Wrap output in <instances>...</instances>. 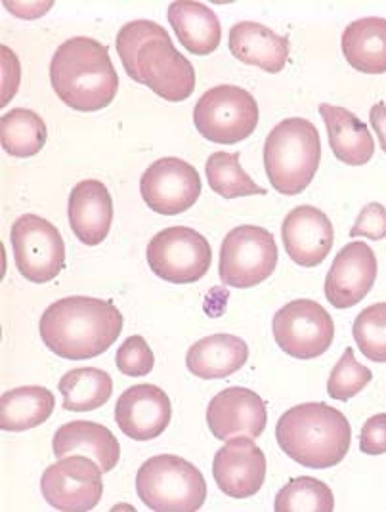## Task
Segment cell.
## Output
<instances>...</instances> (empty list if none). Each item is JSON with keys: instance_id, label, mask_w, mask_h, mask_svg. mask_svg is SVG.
Here are the masks:
<instances>
[{"instance_id": "1", "label": "cell", "mask_w": 386, "mask_h": 512, "mask_svg": "<svg viewBox=\"0 0 386 512\" xmlns=\"http://www.w3.org/2000/svg\"><path fill=\"white\" fill-rule=\"evenodd\" d=\"M117 54L132 81L146 85L159 98L178 104L195 90V69L172 44L165 27L151 20H134L115 39Z\"/></svg>"}, {"instance_id": "2", "label": "cell", "mask_w": 386, "mask_h": 512, "mask_svg": "<svg viewBox=\"0 0 386 512\" xmlns=\"http://www.w3.org/2000/svg\"><path fill=\"white\" fill-rule=\"evenodd\" d=\"M39 331L50 352L81 362L108 352L123 331V316L108 300L65 297L44 310Z\"/></svg>"}, {"instance_id": "3", "label": "cell", "mask_w": 386, "mask_h": 512, "mask_svg": "<svg viewBox=\"0 0 386 512\" xmlns=\"http://www.w3.org/2000/svg\"><path fill=\"white\" fill-rule=\"evenodd\" d=\"M50 83L65 106L90 113L115 100L119 75L106 44L90 37H73L60 44L52 56Z\"/></svg>"}, {"instance_id": "4", "label": "cell", "mask_w": 386, "mask_h": 512, "mask_svg": "<svg viewBox=\"0 0 386 512\" xmlns=\"http://www.w3.org/2000/svg\"><path fill=\"white\" fill-rule=\"evenodd\" d=\"M276 440L281 451L302 467L333 469L350 449L352 428L339 409L310 402L279 417Z\"/></svg>"}, {"instance_id": "5", "label": "cell", "mask_w": 386, "mask_h": 512, "mask_svg": "<svg viewBox=\"0 0 386 512\" xmlns=\"http://www.w3.org/2000/svg\"><path fill=\"white\" fill-rule=\"evenodd\" d=\"M322 161V140L314 123L302 117L283 119L264 142V169L281 195H299L314 180Z\"/></svg>"}, {"instance_id": "6", "label": "cell", "mask_w": 386, "mask_h": 512, "mask_svg": "<svg viewBox=\"0 0 386 512\" xmlns=\"http://www.w3.org/2000/svg\"><path fill=\"white\" fill-rule=\"evenodd\" d=\"M136 491L151 511L195 512L205 505L207 482L190 461L155 455L138 470Z\"/></svg>"}, {"instance_id": "7", "label": "cell", "mask_w": 386, "mask_h": 512, "mask_svg": "<svg viewBox=\"0 0 386 512\" xmlns=\"http://www.w3.org/2000/svg\"><path fill=\"white\" fill-rule=\"evenodd\" d=\"M193 123L205 140L232 146L255 132L257 100L245 88L215 86L197 100L193 107Z\"/></svg>"}, {"instance_id": "8", "label": "cell", "mask_w": 386, "mask_h": 512, "mask_svg": "<svg viewBox=\"0 0 386 512\" xmlns=\"http://www.w3.org/2000/svg\"><path fill=\"white\" fill-rule=\"evenodd\" d=\"M278 266L274 235L262 226H237L224 237L218 260L220 281L234 289H251L270 278Z\"/></svg>"}, {"instance_id": "9", "label": "cell", "mask_w": 386, "mask_h": 512, "mask_svg": "<svg viewBox=\"0 0 386 512\" xmlns=\"http://www.w3.org/2000/svg\"><path fill=\"white\" fill-rule=\"evenodd\" d=\"M146 256L151 272L174 285H188L205 278L213 262L207 237L188 226H172L153 235Z\"/></svg>"}, {"instance_id": "10", "label": "cell", "mask_w": 386, "mask_h": 512, "mask_svg": "<svg viewBox=\"0 0 386 512\" xmlns=\"http://www.w3.org/2000/svg\"><path fill=\"white\" fill-rule=\"evenodd\" d=\"M10 241L23 278L48 283L64 272V237L50 220L37 214H23L10 230Z\"/></svg>"}, {"instance_id": "11", "label": "cell", "mask_w": 386, "mask_h": 512, "mask_svg": "<svg viewBox=\"0 0 386 512\" xmlns=\"http://www.w3.org/2000/svg\"><path fill=\"white\" fill-rule=\"evenodd\" d=\"M272 329L279 348L297 360L320 358L335 339L333 318L316 300L285 304L274 316Z\"/></svg>"}, {"instance_id": "12", "label": "cell", "mask_w": 386, "mask_h": 512, "mask_svg": "<svg viewBox=\"0 0 386 512\" xmlns=\"http://www.w3.org/2000/svg\"><path fill=\"white\" fill-rule=\"evenodd\" d=\"M102 474L92 457L67 455L44 470L41 491L46 503L58 511H92L104 495Z\"/></svg>"}, {"instance_id": "13", "label": "cell", "mask_w": 386, "mask_h": 512, "mask_svg": "<svg viewBox=\"0 0 386 512\" xmlns=\"http://www.w3.org/2000/svg\"><path fill=\"white\" fill-rule=\"evenodd\" d=\"M201 188L199 172L178 157L157 159L140 180V193L146 205L151 211L165 216L192 209L201 195Z\"/></svg>"}, {"instance_id": "14", "label": "cell", "mask_w": 386, "mask_h": 512, "mask_svg": "<svg viewBox=\"0 0 386 512\" xmlns=\"http://www.w3.org/2000/svg\"><path fill=\"white\" fill-rule=\"evenodd\" d=\"M377 256L364 241H352L335 256L327 278L325 299L331 306L346 310L369 295L377 279Z\"/></svg>"}, {"instance_id": "15", "label": "cell", "mask_w": 386, "mask_h": 512, "mask_svg": "<svg viewBox=\"0 0 386 512\" xmlns=\"http://www.w3.org/2000/svg\"><path fill=\"white\" fill-rule=\"evenodd\" d=\"M268 423L266 404L257 392L232 386L216 394L207 407V425L215 438L228 442L237 436L257 440Z\"/></svg>"}, {"instance_id": "16", "label": "cell", "mask_w": 386, "mask_h": 512, "mask_svg": "<svg viewBox=\"0 0 386 512\" xmlns=\"http://www.w3.org/2000/svg\"><path fill=\"white\" fill-rule=\"evenodd\" d=\"M213 476L222 493L234 499H247L264 486L266 455L253 438L237 436L216 451Z\"/></svg>"}, {"instance_id": "17", "label": "cell", "mask_w": 386, "mask_h": 512, "mask_svg": "<svg viewBox=\"0 0 386 512\" xmlns=\"http://www.w3.org/2000/svg\"><path fill=\"white\" fill-rule=\"evenodd\" d=\"M171 419V400L165 390L155 384L130 386L115 406L117 427L136 442H148L161 436L171 425Z\"/></svg>"}, {"instance_id": "18", "label": "cell", "mask_w": 386, "mask_h": 512, "mask_svg": "<svg viewBox=\"0 0 386 512\" xmlns=\"http://www.w3.org/2000/svg\"><path fill=\"white\" fill-rule=\"evenodd\" d=\"M281 239L295 264L316 268L331 253L335 232L327 214L312 205H301L285 216Z\"/></svg>"}, {"instance_id": "19", "label": "cell", "mask_w": 386, "mask_h": 512, "mask_svg": "<svg viewBox=\"0 0 386 512\" xmlns=\"http://www.w3.org/2000/svg\"><path fill=\"white\" fill-rule=\"evenodd\" d=\"M69 226L81 243L100 245L111 230L113 201L100 180H81L69 193Z\"/></svg>"}, {"instance_id": "20", "label": "cell", "mask_w": 386, "mask_h": 512, "mask_svg": "<svg viewBox=\"0 0 386 512\" xmlns=\"http://www.w3.org/2000/svg\"><path fill=\"white\" fill-rule=\"evenodd\" d=\"M230 52L241 64L279 73L289 60V39L257 22H239L230 31Z\"/></svg>"}, {"instance_id": "21", "label": "cell", "mask_w": 386, "mask_h": 512, "mask_svg": "<svg viewBox=\"0 0 386 512\" xmlns=\"http://www.w3.org/2000/svg\"><path fill=\"white\" fill-rule=\"evenodd\" d=\"M320 115L327 128L329 146L335 157L350 167H362L371 161L375 142L364 121L346 107L320 104Z\"/></svg>"}, {"instance_id": "22", "label": "cell", "mask_w": 386, "mask_h": 512, "mask_svg": "<svg viewBox=\"0 0 386 512\" xmlns=\"http://www.w3.org/2000/svg\"><path fill=\"white\" fill-rule=\"evenodd\" d=\"M54 457L62 459L73 453H85L92 457L102 472H111L121 459V446L111 430L92 421H71L54 434Z\"/></svg>"}, {"instance_id": "23", "label": "cell", "mask_w": 386, "mask_h": 512, "mask_svg": "<svg viewBox=\"0 0 386 512\" xmlns=\"http://www.w3.org/2000/svg\"><path fill=\"white\" fill-rule=\"evenodd\" d=\"M249 362V346L236 335H211L188 350L186 365L193 377L203 381L226 379Z\"/></svg>"}, {"instance_id": "24", "label": "cell", "mask_w": 386, "mask_h": 512, "mask_svg": "<svg viewBox=\"0 0 386 512\" xmlns=\"http://www.w3.org/2000/svg\"><path fill=\"white\" fill-rule=\"evenodd\" d=\"M169 22L182 46L195 56L213 54L220 39L222 27L215 12L195 0H178L169 6Z\"/></svg>"}, {"instance_id": "25", "label": "cell", "mask_w": 386, "mask_h": 512, "mask_svg": "<svg viewBox=\"0 0 386 512\" xmlns=\"http://www.w3.org/2000/svg\"><path fill=\"white\" fill-rule=\"evenodd\" d=\"M344 58L356 71L367 75L386 73V20L362 18L343 33Z\"/></svg>"}, {"instance_id": "26", "label": "cell", "mask_w": 386, "mask_h": 512, "mask_svg": "<svg viewBox=\"0 0 386 512\" xmlns=\"http://www.w3.org/2000/svg\"><path fill=\"white\" fill-rule=\"evenodd\" d=\"M56 407L54 394L44 386H20L0 398V427L8 432H23L41 427Z\"/></svg>"}, {"instance_id": "27", "label": "cell", "mask_w": 386, "mask_h": 512, "mask_svg": "<svg viewBox=\"0 0 386 512\" xmlns=\"http://www.w3.org/2000/svg\"><path fill=\"white\" fill-rule=\"evenodd\" d=\"M58 388L64 396V409L83 413L108 404L113 394V379L104 369L79 367L67 371L60 379Z\"/></svg>"}, {"instance_id": "28", "label": "cell", "mask_w": 386, "mask_h": 512, "mask_svg": "<svg viewBox=\"0 0 386 512\" xmlns=\"http://www.w3.org/2000/svg\"><path fill=\"white\" fill-rule=\"evenodd\" d=\"M2 148L14 157H33L43 150L48 130L43 117L31 109H12L0 119Z\"/></svg>"}, {"instance_id": "29", "label": "cell", "mask_w": 386, "mask_h": 512, "mask_svg": "<svg viewBox=\"0 0 386 512\" xmlns=\"http://www.w3.org/2000/svg\"><path fill=\"white\" fill-rule=\"evenodd\" d=\"M205 174L213 192L226 197H247V195H266V190L260 188L257 182L243 171L239 163V153L216 151L205 165Z\"/></svg>"}, {"instance_id": "30", "label": "cell", "mask_w": 386, "mask_h": 512, "mask_svg": "<svg viewBox=\"0 0 386 512\" xmlns=\"http://www.w3.org/2000/svg\"><path fill=\"white\" fill-rule=\"evenodd\" d=\"M276 512H331L335 495L322 480L301 476L291 480L276 497Z\"/></svg>"}, {"instance_id": "31", "label": "cell", "mask_w": 386, "mask_h": 512, "mask_svg": "<svg viewBox=\"0 0 386 512\" xmlns=\"http://www.w3.org/2000/svg\"><path fill=\"white\" fill-rule=\"evenodd\" d=\"M352 335L367 360L386 363V302L362 310L354 321Z\"/></svg>"}, {"instance_id": "32", "label": "cell", "mask_w": 386, "mask_h": 512, "mask_svg": "<svg viewBox=\"0 0 386 512\" xmlns=\"http://www.w3.org/2000/svg\"><path fill=\"white\" fill-rule=\"evenodd\" d=\"M373 373L356 360L354 348H346L343 358L333 367L329 381H327V394L337 402H348L356 394H360L367 384L371 383Z\"/></svg>"}, {"instance_id": "33", "label": "cell", "mask_w": 386, "mask_h": 512, "mask_svg": "<svg viewBox=\"0 0 386 512\" xmlns=\"http://www.w3.org/2000/svg\"><path fill=\"white\" fill-rule=\"evenodd\" d=\"M115 363L119 371L127 377H146L153 371L155 356L148 341L140 335H134L121 344L115 356Z\"/></svg>"}, {"instance_id": "34", "label": "cell", "mask_w": 386, "mask_h": 512, "mask_svg": "<svg viewBox=\"0 0 386 512\" xmlns=\"http://www.w3.org/2000/svg\"><path fill=\"white\" fill-rule=\"evenodd\" d=\"M350 237H367L381 241L386 237V209L381 203H369L358 214L356 224L350 230Z\"/></svg>"}, {"instance_id": "35", "label": "cell", "mask_w": 386, "mask_h": 512, "mask_svg": "<svg viewBox=\"0 0 386 512\" xmlns=\"http://www.w3.org/2000/svg\"><path fill=\"white\" fill-rule=\"evenodd\" d=\"M360 449L365 455L386 453V413L373 415L365 421L360 434Z\"/></svg>"}, {"instance_id": "36", "label": "cell", "mask_w": 386, "mask_h": 512, "mask_svg": "<svg viewBox=\"0 0 386 512\" xmlns=\"http://www.w3.org/2000/svg\"><path fill=\"white\" fill-rule=\"evenodd\" d=\"M2 54V98H0V106L4 107L10 104V100L14 98L20 79H22V69H20V62L16 58V54L2 44L0 48Z\"/></svg>"}, {"instance_id": "37", "label": "cell", "mask_w": 386, "mask_h": 512, "mask_svg": "<svg viewBox=\"0 0 386 512\" xmlns=\"http://www.w3.org/2000/svg\"><path fill=\"white\" fill-rule=\"evenodd\" d=\"M369 121H371V127L375 130L379 142H381V148L386 153V104L385 102H379L375 106L371 107L369 111Z\"/></svg>"}]
</instances>
